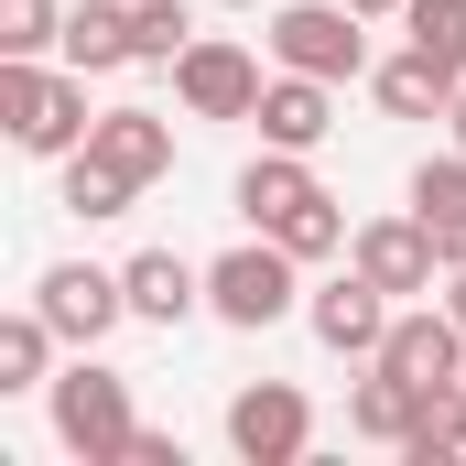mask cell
Returning <instances> with one entry per match:
<instances>
[{
    "label": "cell",
    "instance_id": "obj_20",
    "mask_svg": "<svg viewBox=\"0 0 466 466\" xmlns=\"http://www.w3.org/2000/svg\"><path fill=\"white\" fill-rule=\"evenodd\" d=\"M401 44H423L445 76H466V0H401Z\"/></svg>",
    "mask_w": 466,
    "mask_h": 466
},
{
    "label": "cell",
    "instance_id": "obj_24",
    "mask_svg": "<svg viewBox=\"0 0 466 466\" xmlns=\"http://www.w3.org/2000/svg\"><path fill=\"white\" fill-rule=\"evenodd\" d=\"M130 196H141V185H119L98 152H66V218H119Z\"/></svg>",
    "mask_w": 466,
    "mask_h": 466
},
{
    "label": "cell",
    "instance_id": "obj_4",
    "mask_svg": "<svg viewBox=\"0 0 466 466\" xmlns=\"http://www.w3.org/2000/svg\"><path fill=\"white\" fill-rule=\"evenodd\" d=\"M271 55L293 76L348 87V76H369V11H348V0H282L271 11Z\"/></svg>",
    "mask_w": 466,
    "mask_h": 466
},
{
    "label": "cell",
    "instance_id": "obj_26",
    "mask_svg": "<svg viewBox=\"0 0 466 466\" xmlns=\"http://www.w3.org/2000/svg\"><path fill=\"white\" fill-rule=\"evenodd\" d=\"M130 466H185V445H174V434H152V423H141V434H130Z\"/></svg>",
    "mask_w": 466,
    "mask_h": 466
},
{
    "label": "cell",
    "instance_id": "obj_11",
    "mask_svg": "<svg viewBox=\"0 0 466 466\" xmlns=\"http://www.w3.org/2000/svg\"><path fill=\"white\" fill-rule=\"evenodd\" d=\"M76 152H98L119 185H163V174H174V119L163 109H98V130H87Z\"/></svg>",
    "mask_w": 466,
    "mask_h": 466
},
{
    "label": "cell",
    "instance_id": "obj_25",
    "mask_svg": "<svg viewBox=\"0 0 466 466\" xmlns=\"http://www.w3.org/2000/svg\"><path fill=\"white\" fill-rule=\"evenodd\" d=\"M66 44V0H0V55H44Z\"/></svg>",
    "mask_w": 466,
    "mask_h": 466
},
{
    "label": "cell",
    "instance_id": "obj_23",
    "mask_svg": "<svg viewBox=\"0 0 466 466\" xmlns=\"http://www.w3.org/2000/svg\"><path fill=\"white\" fill-rule=\"evenodd\" d=\"M130 44H141V66H174L196 44V11L185 0H130Z\"/></svg>",
    "mask_w": 466,
    "mask_h": 466
},
{
    "label": "cell",
    "instance_id": "obj_9",
    "mask_svg": "<svg viewBox=\"0 0 466 466\" xmlns=\"http://www.w3.org/2000/svg\"><path fill=\"white\" fill-rule=\"evenodd\" d=\"M33 304H44V326H55L66 348H98L119 315H130V282L98 271V260H55V271L33 282Z\"/></svg>",
    "mask_w": 466,
    "mask_h": 466
},
{
    "label": "cell",
    "instance_id": "obj_30",
    "mask_svg": "<svg viewBox=\"0 0 466 466\" xmlns=\"http://www.w3.org/2000/svg\"><path fill=\"white\" fill-rule=\"evenodd\" d=\"M218 11H260V0H218Z\"/></svg>",
    "mask_w": 466,
    "mask_h": 466
},
{
    "label": "cell",
    "instance_id": "obj_28",
    "mask_svg": "<svg viewBox=\"0 0 466 466\" xmlns=\"http://www.w3.org/2000/svg\"><path fill=\"white\" fill-rule=\"evenodd\" d=\"M445 130H456V152H466V87H456V109H445Z\"/></svg>",
    "mask_w": 466,
    "mask_h": 466
},
{
    "label": "cell",
    "instance_id": "obj_2",
    "mask_svg": "<svg viewBox=\"0 0 466 466\" xmlns=\"http://www.w3.org/2000/svg\"><path fill=\"white\" fill-rule=\"evenodd\" d=\"M44 401H55V445L87 466H130V434H141V412H130V380L98 369V358L76 348V369H55L44 380Z\"/></svg>",
    "mask_w": 466,
    "mask_h": 466
},
{
    "label": "cell",
    "instance_id": "obj_17",
    "mask_svg": "<svg viewBox=\"0 0 466 466\" xmlns=\"http://www.w3.org/2000/svg\"><path fill=\"white\" fill-rule=\"evenodd\" d=\"M412 218L434 228L445 271H456V260H466V152H434V163L412 174Z\"/></svg>",
    "mask_w": 466,
    "mask_h": 466
},
{
    "label": "cell",
    "instance_id": "obj_1",
    "mask_svg": "<svg viewBox=\"0 0 466 466\" xmlns=\"http://www.w3.org/2000/svg\"><path fill=\"white\" fill-rule=\"evenodd\" d=\"M0 130H11V152H33V163H66L98 119H87V76L76 66H44V55H0Z\"/></svg>",
    "mask_w": 466,
    "mask_h": 466
},
{
    "label": "cell",
    "instance_id": "obj_5",
    "mask_svg": "<svg viewBox=\"0 0 466 466\" xmlns=\"http://www.w3.org/2000/svg\"><path fill=\"white\" fill-rule=\"evenodd\" d=\"M260 55L228 44V33H196L185 55H174V109L185 119H260Z\"/></svg>",
    "mask_w": 466,
    "mask_h": 466
},
{
    "label": "cell",
    "instance_id": "obj_14",
    "mask_svg": "<svg viewBox=\"0 0 466 466\" xmlns=\"http://www.w3.org/2000/svg\"><path fill=\"white\" fill-rule=\"evenodd\" d=\"M315 196H326V185H315V163H304V152H282V141H260V163L238 174V218H249V228H282V218H293V207H315Z\"/></svg>",
    "mask_w": 466,
    "mask_h": 466
},
{
    "label": "cell",
    "instance_id": "obj_27",
    "mask_svg": "<svg viewBox=\"0 0 466 466\" xmlns=\"http://www.w3.org/2000/svg\"><path fill=\"white\" fill-rule=\"evenodd\" d=\"M445 304H456V326H466V260H456V271H445Z\"/></svg>",
    "mask_w": 466,
    "mask_h": 466
},
{
    "label": "cell",
    "instance_id": "obj_13",
    "mask_svg": "<svg viewBox=\"0 0 466 466\" xmlns=\"http://www.w3.org/2000/svg\"><path fill=\"white\" fill-rule=\"evenodd\" d=\"M326 130H337V87H326V76H293V66H282V76L260 87V141H282V152H315Z\"/></svg>",
    "mask_w": 466,
    "mask_h": 466
},
{
    "label": "cell",
    "instance_id": "obj_22",
    "mask_svg": "<svg viewBox=\"0 0 466 466\" xmlns=\"http://www.w3.org/2000/svg\"><path fill=\"white\" fill-rule=\"evenodd\" d=\"M271 238H282L293 260H337V249H348L358 228H348V207H337V196H315V207H293V218H282Z\"/></svg>",
    "mask_w": 466,
    "mask_h": 466
},
{
    "label": "cell",
    "instance_id": "obj_12",
    "mask_svg": "<svg viewBox=\"0 0 466 466\" xmlns=\"http://www.w3.org/2000/svg\"><path fill=\"white\" fill-rule=\"evenodd\" d=\"M119 282H130V315H141V326H185V315L207 304V271H196L185 249H141V260H119Z\"/></svg>",
    "mask_w": 466,
    "mask_h": 466
},
{
    "label": "cell",
    "instance_id": "obj_18",
    "mask_svg": "<svg viewBox=\"0 0 466 466\" xmlns=\"http://www.w3.org/2000/svg\"><path fill=\"white\" fill-rule=\"evenodd\" d=\"M412 412H423V390H412L401 369H380V358H369V380L348 390V423L369 434V445H390V456H401V434H412Z\"/></svg>",
    "mask_w": 466,
    "mask_h": 466
},
{
    "label": "cell",
    "instance_id": "obj_21",
    "mask_svg": "<svg viewBox=\"0 0 466 466\" xmlns=\"http://www.w3.org/2000/svg\"><path fill=\"white\" fill-rule=\"evenodd\" d=\"M401 456H412V466H445V456H466V390H423V412H412Z\"/></svg>",
    "mask_w": 466,
    "mask_h": 466
},
{
    "label": "cell",
    "instance_id": "obj_8",
    "mask_svg": "<svg viewBox=\"0 0 466 466\" xmlns=\"http://www.w3.org/2000/svg\"><path fill=\"white\" fill-rule=\"evenodd\" d=\"M228 445L249 466H304V445H315V401L293 390V380H249L228 401Z\"/></svg>",
    "mask_w": 466,
    "mask_h": 466
},
{
    "label": "cell",
    "instance_id": "obj_16",
    "mask_svg": "<svg viewBox=\"0 0 466 466\" xmlns=\"http://www.w3.org/2000/svg\"><path fill=\"white\" fill-rule=\"evenodd\" d=\"M66 66H76V76L141 66V44H130V0H76V11H66Z\"/></svg>",
    "mask_w": 466,
    "mask_h": 466
},
{
    "label": "cell",
    "instance_id": "obj_19",
    "mask_svg": "<svg viewBox=\"0 0 466 466\" xmlns=\"http://www.w3.org/2000/svg\"><path fill=\"white\" fill-rule=\"evenodd\" d=\"M55 348H66V337L44 326V304H22V315L0 326V390H44V380H55Z\"/></svg>",
    "mask_w": 466,
    "mask_h": 466
},
{
    "label": "cell",
    "instance_id": "obj_15",
    "mask_svg": "<svg viewBox=\"0 0 466 466\" xmlns=\"http://www.w3.org/2000/svg\"><path fill=\"white\" fill-rule=\"evenodd\" d=\"M369 87H380V109H390V119H445L466 76H445V66H434L423 44H401L390 66H369Z\"/></svg>",
    "mask_w": 466,
    "mask_h": 466
},
{
    "label": "cell",
    "instance_id": "obj_7",
    "mask_svg": "<svg viewBox=\"0 0 466 466\" xmlns=\"http://www.w3.org/2000/svg\"><path fill=\"white\" fill-rule=\"evenodd\" d=\"M380 369H401L412 390H466V326H456V304H445V293H434V304H401L390 337H380Z\"/></svg>",
    "mask_w": 466,
    "mask_h": 466
},
{
    "label": "cell",
    "instance_id": "obj_3",
    "mask_svg": "<svg viewBox=\"0 0 466 466\" xmlns=\"http://www.w3.org/2000/svg\"><path fill=\"white\" fill-rule=\"evenodd\" d=\"M293 304H304V260H293L271 228L238 238L228 260H207V315H218V326H238V337H271Z\"/></svg>",
    "mask_w": 466,
    "mask_h": 466
},
{
    "label": "cell",
    "instance_id": "obj_10",
    "mask_svg": "<svg viewBox=\"0 0 466 466\" xmlns=\"http://www.w3.org/2000/svg\"><path fill=\"white\" fill-rule=\"evenodd\" d=\"M390 315H401V304H390V293H380V282H369L358 260L337 271V282H326V293H315V304H304V326H315V337H326L337 358H380Z\"/></svg>",
    "mask_w": 466,
    "mask_h": 466
},
{
    "label": "cell",
    "instance_id": "obj_29",
    "mask_svg": "<svg viewBox=\"0 0 466 466\" xmlns=\"http://www.w3.org/2000/svg\"><path fill=\"white\" fill-rule=\"evenodd\" d=\"M348 11H369V22H390V11H401V0H348Z\"/></svg>",
    "mask_w": 466,
    "mask_h": 466
},
{
    "label": "cell",
    "instance_id": "obj_6",
    "mask_svg": "<svg viewBox=\"0 0 466 466\" xmlns=\"http://www.w3.org/2000/svg\"><path fill=\"white\" fill-rule=\"evenodd\" d=\"M348 260L390 293V304H423V293H445V249H434V228L401 207V218H369V228L348 238Z\"/></svg>",
    "mask_w": 466,
    "mask_h": 466
}]
</instances>
